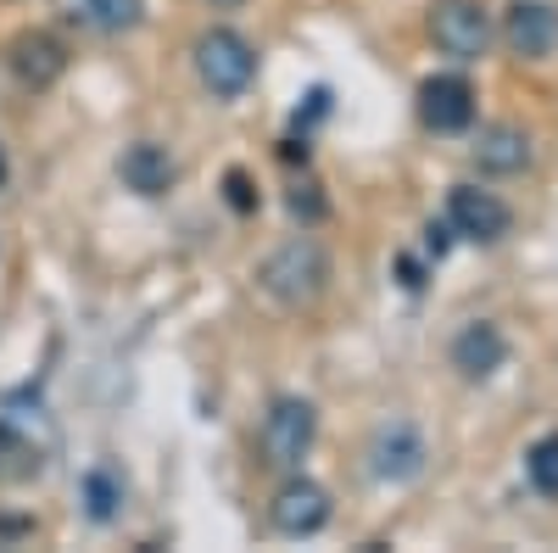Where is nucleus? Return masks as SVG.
I'll return each instance as SVG.
<instances>
[{
  "label": "nucleus",
  "mask_w": 558,
  "mask_h": 553,
  "mask_svg": "<svg viewBox=\"0 0 558 553\" xmlns=\"http://www.w3.org/2000/svg\"><path fill=\"white\" fill-rule=\"evenodd\" d=\"M257 286L279 302V308H313L324 291H330V252L318 241L296 236L286 247H274L257 263Z\"/></svg>",
  "instance_id": "f257e3e1"
},
{
  "label": "nucleus",
  "mask_w": 558,
  "mask_h": 553,
  "mask_svg": "<svg viewBox=\"0 0 558 553\" xmlns=\"http://www.w3.org/2000/svg\"><path fill=\"white\" fill-rule=\"evenodd\" d=\"M313 436H318V408H313L307 397H274L268 413H263V436H257L263 465L279 470V476L302 470Z\"/></svg>",
  "instance_id": "f03ea898"
},
{
  "label": "nucleus",
  "mask_w": 558,
  "mask_h": 553,
  "mask_svg": "<svg viewBox=\"0 0 558 553\" xmlns=\"http://www.w3.org/2000/svg\"><path fill=\"white\" fill-rule=\"evenodd\" d=\"M196 73H202V84L213 89V96H223V101L246 96L252 79H257L252 39H246L241 28H207V34L196 39Z\"/></svg>",
  "instance_id": "7ed1b4c3"
},
{
  "label": "nucleus",
  "mask_w": 558,
  "mask_h": 553,
  "mask_svg": "<svg viewBox=\"0 0 558 553\" xmlns=\"http://www.w3.org/2000/svg\"><path fill=\"white\" fill-rule=\"evenodd\" d=\"M430 39L452 62H481L492 51V12L481 0H436L430 7Z\"/></svg>",
  "instance_id": "20e7f679"
},
{
  "label": "nucleus",
  "mask_w": 558,
  "mask_h": 553,
  "mask_svg": "<svg viewBox=\"0 0 558 553\" xmlns=\"http://www.w3.org/2000/svg\"><path fill=\"white\" fill-rule=\"evenodd\" d=\"M425 458H430V447H425V431L413 420H386L368 436V476L375 481H391V486L418 481L425 476Z\"/></svg>",
  "instance_id": "39448f33"
},
{
  "label": "nucleus",
  "mask_w": 558,
  "mask_h": 553,
  "mask_svg": "<svg viewBox=\"0 0 558 553\" xmlns=\"http://www.w3.org/2000/svg\"><path fill=\"white\" fill-rule=\"evenodd\" d=\"M268 520L279 537H318L324 526H330V492H324L318 481H307L302 470H291L286 481H279L274 503H268Z\"/></svg>",
  "instance_id": "423d86ee"
},
{
  "label": "nucleus",
  "mask_w": 558,
  "mask_h": 553,
  "mask_svg": "<svg viewBox=\"0 0 558 553\" xmlns=\"http://www.w3.org/2000/svg\"><path fill=\"white\" fill-rule=\"evenodd\" d=\"M447 224H452V236H463V241L497 247V241L508 236V224H514V213H508L502 196L481 191V184H452V196H447Z\"/></svg>",
  "instance_id": "0eeeda50"
},
{
  "label": "nucleus",
  "mask_w": 558,
  "mask_h": 553,
  "mask_svg": "<svg viewBox=\"0 0 558 553\" xmlns=\"http://www.w3.org/2000/svg\"><path fill=\"white\" fill-rule=\"evenodd\" d=\"M502 39L508 51L525 57V62H542L558 51V7L553 0H514L502 12Z\"/></svg>",
  "instance_id": "6e6552de"
},
{
  "label": "nucleus",
  "mask_w": 558,
  "mask_h": 553,
  "mask_svg": "<svg viewBox=\"0 0 558 553\" xmlns=\"http://www.w3.org/2000/svg\"><path fill=\"white\" fill-rule=\"evenodd\" d=\"M418 118H425V129L436 134H463L475 123V89L470 79H458V73H436L418 84Z\"/></svg>",
  "instance_id": "1a4fd4ad"
},
{
  "label": "nucleus",
  "mask_w": 558,
  "mask_h": 553,
  "mask_svg": "<svg viewBox=\"0 0 558 553\" xmlns=\"http://www.w3.org/2000/svg\"><path fill=\"white\" fill-rule=\"evenodd\" d=\"M7 62L12 73L28 84V89H51L62 73H68V45L57 34H45V28H28L7 45Z\"/></svg>",
  "instance_id": "9d476101"
},
{
  "label": "nucleus",
  "mask_w": 558,
  "mask_h": 553,
  "mask_svg": "<svg viewBox=\"0 0 558 553\" xmlns=\"http://www.w3.org/2000/svg\"><path fill=\"white\" fill-rule=\"evenodd\" d=\"M508 363V336L492 325V318H475L452 336V369L463 381H492L497 369Z\"/></svg>",
  "instance_id": "9b49d317"
},
{
  "label": "nucleus",
  "mask_w": 558,
  "mask_h": 553,
  "mask_svg": "<svg viewBox=\"0 0 558 553\" xmlns=\"http://www.w3.org/2000/svg\"><path fill=\"white\" fill-rule=\"evenodd\" d=\"M470 157H475V168L492 173V179L525 173V168H531V134H525L520 123H481Z\"/></svg>",
  "instance_id": "f8f14e48"
},
{
  "label": "nucleus",
  "mask_w": 558,
  "mask_h": 553,
  "mask_svg": "<svg viewBox=\"0 0 558 553\" xmlns=\"http://www.w3.org/2000/svg\"><path fill=\"white\" fill-rule=\"evenodd\" d=\"M62 17L96 39H118L146 23V0H62Z\"/></svg>",
  "instance_id": "ddd939ff"
},
{
  "label": "nucleus",
  "mask_w": 558,
  "mask_h": 553,
  "mask_svg": "<svg viewBox=\"0 0 558 553\" xmlns=\"http://www.w3.org/2000/svg\"><path fill=\"white\" fill-rule=\"evenodd\" d=\"M118 173H123V184H129L134 196H168L173 179H179L168 146H157V141H134V146L118 157Z\"/></svg>",
  "instance_id": "4468645a"
},
{
  "label": "nucleus",
  "mask_w": 558,
  "mask_h": 553,
  "mask_svg": "<svg viewBox=\"0 0 558 553\" xmlns=\"http://www.w3.org/2000/svg\"><path fill=\"white\" fill-rule=\"evenodd\" d=\"M78 492H84V515L96 520V526H112L118 509H123V492H129V486H123V476H118L112 465H96V470L84 476Z\"/></svg>",
  "instance_id": "2eb2a0df"
},
{
  "label": "nucleus",
  "mask_w": 558,
  "mask_h": 553,
  "mask_svg": "<svg viewBox=\"0 0 558 553\" xmlns=\"http://www.w3.org/2000/svg\"><path fill=\"white\" fill-rule=\"evenodd\" d=\"M525 481L542 492V497H558V431L536 436L531 453H525Z\"/></svg>",
  "instance_id": "dca6fc26"
},
{
  "label": "nucleus",
  "mask_w": 558,
  "mask_h": 553,
  "mask_svg": "<svg viewBox=\"0 0 558 553\" xmlns=\"http://www.w3.org/2000/svg\"><path fill=\"white\" fill-rule=\"evenodd\" d=\"M28 476H39V453L17 431L0 425V481H28Z\"/></svg>",
  "instance_id": "f3484780"
},
{
  "label": "nucleus",
  "mask_w": 558,
  "mask_h": 553,
  "mask_svg": "<svg viewBox=\"0 0 558 553\" xmlns=\"http://www.w3.org/2000/svg\"><path fill=\"white\" fill-rule=\"evenodd\" d=\"M223 191H229V207H235V213H257V191H252V179L241 168L223 173Z\"/></svg>",
  "instance_id": "a211bd4d"
},
{
  "label": "nucleus",
  "mask_w": 558,
  "mask_h": 553,
  "mask_svg": "<svg viewBox=\"0 0 558 553\" xmlns=\"http://www.w3.org/2000/svg\"><path fill=\"white\" fill-rule=\"evenodd\" d=\"M447 247H452V224L447 218H430L425 224V252L430 257H447Z\"/></svg>",
  "instance_id": "6ab92c4d"
},
{
  "label": "nucleus",
  "mask_w": 558,
  "mask_h": 553,
  "mask_svg": "<svg viewBox=\"0 0 558 553\" xmlns=\"http://www.w3.org/2000/svg\"><path fill=\"white\" fill-rule=\"evenodd\" d=\"M291 213L296 218H318L324 213V202L313 196V184H296V191H291Z\"/></svg>",
  "instance_id": "aec40b11"
},
{
  "label": "nucleus",
  "mask_w": 558,
  "mask_h": 553,
  "mask_svg": "<svg viewBox=\"0 0 558 553\" xmlns=\"http://www.w3.org/2000/svg\"><path fill=\"white\" fill-rule=\"evenodd\" d=\"M34 520H0V537H28Z\"/></svg>",
  "instance_id": "412c9836"
},
{
  "label": "nucleus",
  "mask_w": 558,
  "mask_h": 553,
  "mask_svg": "<svg viewBox=\"0 0 558 553\" xmlns=\"http://www.w3.org/2000/svg\"><path fill=\"white\" fill-rule=\"evenodd\" d=\"M213 7H241V0H213Z\"/></svg>",
  "instance_id": "4be33fe9"
},
{
  "label": "nucleus",
  "mask_w": 558,
  "mask_h": 553,
  "mask_svg": "<svg viewBox=\"0 0 558 553\" xmlns=\"http://www.w3.org/2000/svg\"><path fill=\"white\" fill-rule=\"evenodd\" d=\"M0 179H7V163H0Z\"/></svg>",
  "instance_id": "5701e85b"
}]
</instances>
